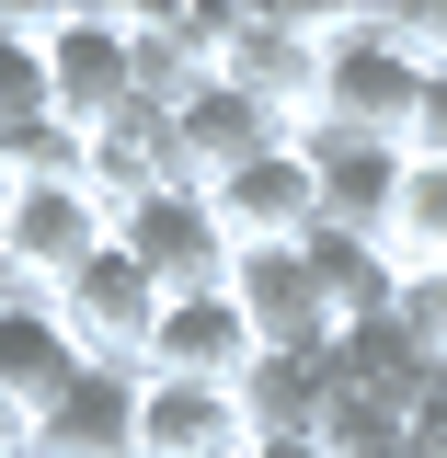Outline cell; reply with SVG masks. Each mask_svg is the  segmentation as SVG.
I'll list each match as a JSON object with an SVG mask.
<instances>
[{
    "instance_id": "obj_16",
    "label": "cell",
    "mask_w": 447,
    "mask_h": 458,
    "mask_svg": "<svg viewBox=\"0 0 447 458\" xmlns=\"http://www.w3.org/2000/svg\"><path fill=\"white\" fill-rule=\"evenodd\" d=\"M81 367H92V355H81V344H69V321H57L47 298H35V310H12V321H0V390L23 401V412H57V401L81 390Z\"/></svg>"
},
{
    "instance_id": "obj_12",
    "label": "cell",
    "mask_w": 447,
    "mask_h": 458,
    "mask_svg": "<svg viewBox=\"0 0 447 458\" xmlns=\"http://www.w3.org/2000/svg\"><path fill=\"white\" fill-rule=\"evenodd\" d=\"M138 458H253V412H241V390L138 378Z\"/></svg>"
},
{
    "instance_id": "obj_17",
    "label": "cell",
    "mask_w": 447,
    "mask_h": 458,
    "mask_svg": "<svg viewBox=\"0 0 447 458\" xmlns=\"http://www.w3.org/2000/svg\"><path fill=\"white\" fill-rule=\"evenodd\" d=\"M241 412H253V436H322V412H333V378H322V355H253V378H241Z\"/></svg>"
},
{
    "instance_id": "obj_14",
    "label": "cell",
    "mask_w": 447,
    "mask_h": 458,
    "mask_svg": "<svg viewBox=\"0 0 447 458\" xmlns=\"http://www.w3.org/2000/svg\"><path fill=\"white\" fill-rule=\"evenodd\" d=\"M35 458H138V378L81 367V390L57 412H35Z\"/></svg>"
},
{
    "instance_id": "obj_5",
    "label": "cell",
    "mask_w": 447,
    "mask_h": 458,
    "mask_svg": "<svg viewBox=\"0 0 447 458\" xmlns=\"http://www.w3.org/2000/svg\"><path fill=\"white\" fill-rule=\"evenodd\" d=\"M104 241H115V218L92 207V183H12V218H0V264L35 286V298H57V286L81 276Z\"/></svg>"
},
{
    "instance_id": "obj_1",
    "label": "cell",
    "mask_w": 447,
    "mask_h": 458,
    "mask_svg": "<svg viewBox=\"0 0 447 458\" xmlns=\"http://www.w3.org/2000/svg\"><path fill=\"white\" fill-rule=\"evenodd\" d=\"M425 104V57L401 47V12H322V126L333 138H379L401 149ZM310 138V126H298ZM413 161V149H401Z\"/></svg>"
},
{
    "instance_id": "obj_10",
    "label": "cell",
    "mask_w": 447,
    "mask_h": 458,
    "mask_svg": "<svg viewBox=\"0 0 447 458\" xmlns=\"http://www.w3.org/2000/svg\"><path fill=\"white\" fill-rule=\"evenodd\" d=\"M322 378H333V401H367V412H425L447 367L413 344V321H356V333H333Z\"/></svg>"
},
{
    "instance_id": "obj_4",
    "label": "cell",
    "mask_w": 447,
    "mask_h": 458,
    "mask_svg": "<svg viewBox=\"0 0 447 458\" xmlns=\"http://www.w3.org/2000/svg\"><path fill=\"white\" fill-rule=\"evenodd\" d=\"M47 310L69 321V344H81L92 367H126V378L150 367V333H161V286L138 276V252H126V241H104V252H92L81 276L57 286Z\"/></svg>"
},
{
    "instance_id": "obj_24",
    "label": "cell",
    "mask_w": 447,
    "mask_h": 458,
    "mask_svg": "<svg viewBox=\"0 0 447 458\" xmlns=\"http://www.w3.org/2000/svg\"><path fill=\"white\" fill-rule=\"evenodd\" d=\"M0 218H12V161H0Z\"/></svg>"
},
{
    "instance_id": "obj_9",
    "label": "cell",
    "mask_w": 447,
    "mask_h": 458,
    "mask_svg": "<svg viewBox=\"0 0 447 458\" xmlns=\"http://www.w3.org/2000/svg\"><path fill=\"white\" fill-rule=\"evenodd\" d=\"M253 321H241V298H161V333H150V367L138 378H195V390H241L253 378Z\"/></svg>"
},
{
    "instance_id": "obj_13",
    "label": "cell",
    "mask_w": 447,
    "mask_h": 458,
    "mask_svg": "<svg viewBox=\"0 0 447 458\" xmlns=\"http://www.w3.org/2000/svg\"><path fill=\"white\" fill-rule=\"evenodd\" d=\"M172 149H184V172H195V183H229L241 161L287 149V126H276L264 104H253L241 81H207L195 104H172Z\"/></svg>"
},
{
    "instance_id": "obj_20",
    "label": "cell",
    "mask_w": 447,
    "mask_h": 458,
    "mask_svg": "<svg viewBox=\"0 0 447 458\" xmlns=\"http://www.w3.org/2000/svg\"><path fill=\"white\" fill-rule=\"evenodd\" d=\"M0 161H12V183H92V138L47 114V126H23V138H12Z\"/></svg>"
},
{
    "instance_id": "obj_8",
    "label": "cell",
    "mask_w": 447,
    "mask_h": 458,
    "mask_svg": "<svg viewBox=\"0 0 447 458\" xmlns=\"http://www.w3.org/2000/svg\"><path fill=\"white\" fill-rule=\"evenodd\" d=\"M229 298H241V321H253L264 355H333V333H344L322 276H310V252H241L229 264Z\"/></svg>"
},
{
    "instance_id": "obj_21",
    "label": "cell",
    "mask_w": 447,
    "mask_h": 458,
    "mask_svg": "<svg viewBox=\"0 0 447 458\" xmlns=\"http://www.w3.org/2000/svg\"><path fill=\"white\" fill-rule=\"evenodd\" d=\"M401 321H413V344H425V355L447 367V264H436V276H413V286H401Z\"/></svg>"
},
{
    "instance_id": "obj_11",
    "label": "cell",
    "mask_w": 447,
    "mask_h": 458,
    "mask_svg": "<svg viewBox=\"0 0 447 458\" xmlns=\"http://www.w3.org/2000/svg\"><path fill=\"white\" fill-rule=\"evenodd\" d=\"M310 149V172H322V229H356V241H391L401 218V149H379V138H333V126H310L298 138Z\"/></svg>"
},
{
    "instance_id": "obj_23",
    "label": "cell",
    "mask_w": 447,
    "mask_h": 458,
    "mask_svg": "<svg viewBox=\"0 0 447 458\" xmlns=\"http://www.w3.org/2000/svg\"><path fill=\"white\" fill-rule=\"evenodd\" d=\"M253 458H333L322 436H253Z\"/></svg>"
},
{
    "instance_id": "obj_15",
    "label": "cell",
    "mask_w": 447,
    "mask_h": 458,
    "mask_svg": "<svg viewBox=\"0 0 447 458\" xmlns=\"http://www.w3.org/2000/svg\"><path fill=\"white\" fill-rule=\"evenodd\" d=\"M310 252V276H322V298H333V321L356 333V321H401V264H391V241H356V229H310L298 241Z\"/></svg>"
},
{
    "instance_id": "obj_18",
    "label": "cell",
    "mask_w": 447,
    "mask_h": 458,
    "mask_svg": "<svg viewBox=\"0 0 447 458\" xmlns=\"http://www.w3.org/2000/svg\"><path fill=\"white\" fill-rule=\"evenodd\" d=\"M57 92H47V12H0V149L23 126H47Z\"/></svg>"
},
{
    "instance_id": "obj_22",
    "label": "cell",
    "mask_w": 447,
    "mask_h": 458,
    "mask_svg": "<svg viewBox=\"0 0 447 458\" xmlns=\"http://www.w3.org/2000/svg\"><path fill=\"white\" fill-rule=\"evenodd\" d=\"M0 458H35V412H23L12 390H0Z\"/></svg>"
},
{
    "instance_id": "obj_19",
    "label": "cell",
    "mask_w": 447,
    "mask_h": 458,
    "mask_svg": "<svg viewBox=\"0 0 447 458\" xmlns=\"http://www.w3.org/2000/svg\"><path fill=\"white\" fill-rule=\"evenodd\" d=\"M391 264H401V276H436V264H447V161H413V172H401Z\"/></svg>"
},
{
    "instance_id": "obj_6",
    "label": "cell",
    "mask_w": 447,
    "mask_h": 458,
    "mask_svg": "<svg viewBox=\"0 0 447 458\" xmlns=\"http://www.w3.org/2000/svg\"><path fill=\"white\" fill-rule=\"evenodd\" d=\"M219 81H241L287 138H298V126H322V12H241Z\"/></svg>"
},
{
    "instance_id": "obj_7",
    "label": "cell",
    "mask_w": 447,
    "mask_h": 458,
    "mask_svg": "<svg viewBox=\"0 0 447 458\" xmlns=\"http://www.w3.org/2000/svg\"><path fill=\"white\" fill-rule=\"evenodd\" d=\"M207 207H219V229L241 241V252H298V241L322 229V172H310V149L287 138V149H264V161H241L229 183H207Z\"/></svg>"
},
{
    "instance_id": "obj_25",
    "label": "cell",
    "mask_w": 447,
    "mask_h": 458,
    "mask_svg": "<svg viewBox=\"0 0 447 458\" xmlns=\"http://www.w3.org/2000/svg\"><path fill=\"white\" fill-rule=\"evenodd\" d=\"M425 458H447V447H425Z\"/></svg>"
},
{
    "instance_id": "obj_2",
    "label": "cell",
    "mask_w": 447,
    "mask_h": 458,
    "mask_svg": "<svg viewBox=\"0 0 447 458\" xmlns=\"http://www.w3.org/2000/svg\"><path fill=\"white\" fill-rule=\"evenodd\" d=\"M47 92H57V126L104 138L115 114L138 104V57H126V12L81 0V12H47Z\"/></svg>"
},
{
    "instance_id": "obj_3",
    "label": "cell",
    "mask_w": 447,
    "mask_h": 458,
    "mask_svg": "<svg viewBox=\"0 0 447 458\" xmlns=\"http://www.w3.org/2000/svg\"><path fill=\"white\" fill-rule=\"evenodd\" d=\"M115 241L138 252V276L161 286V298H219L229 264H241V241L219 229L207 183H172V195H150V207H126V218H115Z\"/></svg>"
}]
</instances>
